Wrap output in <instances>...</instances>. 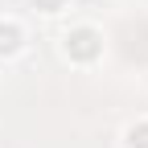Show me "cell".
<instances>
[{
  "label": "cell",
  "mask_w": 148,
  "mask_h": 148,
  "mask_svg": "<svg viewBox=\"0 0 148 148\" xmlns=\"http://www.w3.org/2000/svg\"><path fill=\"white\" fill-rule=\"evenodd\" d=\"M70 41H74V49H78L82 58H86V53H95V33H86V29H82V33H74Z\"/></svg>",
  "instance_id": "cell-1"
},
{
  "label": "cell",
  "mask_w": 148,
  "mask_h": 148,
  "mask_svg": "<svg viewBox=\"0 0 148 148\" xmlns=\"http://www.w3.org/2000/svg\"><path fill=\"white\" fill-rule=\"evenodd\" d=\"M127 136H132V144H140V148H148V127H132V132H127Z\"/></svg>",
  "instance_id": "cell-3"
},
{
  "label": "cell",
  "mask_w": 148,
  "mask_h": 148,
  "mask_svg": "<svg viewBox=\"0 0 148 148\" xmlns=\"http://www.w3.org/2000/svg\"><path fill=\"white\" fill-rule=\"evenodd\" d=\"M16 41H21L16 25H4V29H0V49H4V53H12V49H16Z\"/></svg>",
  "instance_id": "cell-2"
},
{
  "label": "cell",
  "mask_w": 148,
  "mask_h": 148,
  "mask_svg": "<svg viewBox=\"0 0 148 148\" xmlns=\"http://www.w3.org/2000/svg\"><path fill=\"white\" fill-rule=\"evenodd\" d=\"M33 4H37V8H58L62 0H33Z\"/></svg>",
  "instance_id": "cell-4"
}]
</instances>
